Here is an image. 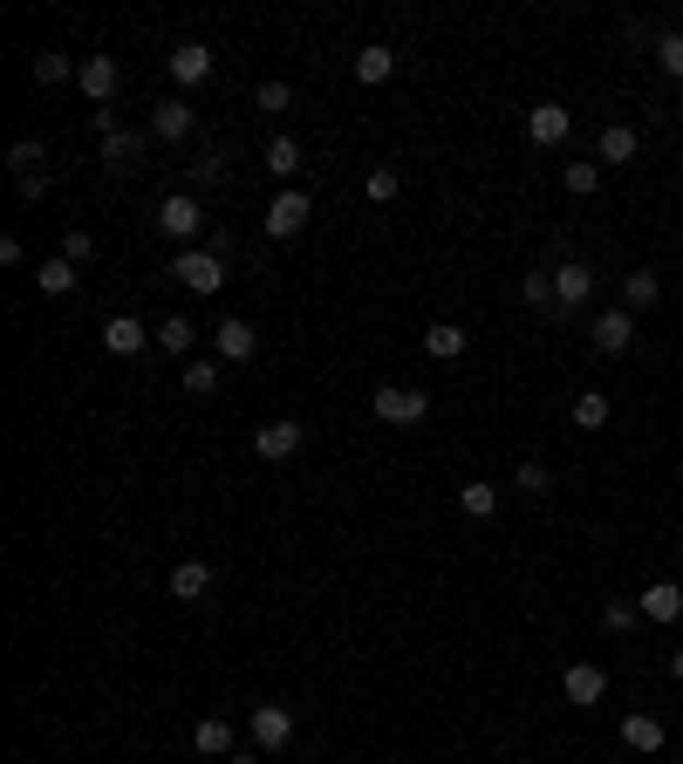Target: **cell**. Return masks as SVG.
Listing matches in <instances>:
<instances>
[{
    "label": "cell",
    "instance_id": "6da1fadb",
    "mask_svg": "<svg viewBox=\"0 0 683 764\" xmlns=\"http://www.w3.org/2000/svg\"><path fill=\"white\" fill-rule=\"evenodd\" d=\"M369 417L376 423H424L431 417V390H417V382H376V396H369Z\"/></svg>",
    "mask_w": 683,
    "mask_h": 764
},
{
    "label": "cell",
    "instance_id": "7a4b0ae2",
    "mask_svg": "<svg viewBox=\"0 0 683 764\" xmlns=\"http://www.w3.org/2000/svg\"><path fill=\"white\" fill-rule=\"evenodd\" d=\"M158 233L179 246V252L206 239V206H198V192H171V198H158Z\"/></svg>",
    "mask_w": 683,
    "mask_h": 764
},
{
    "label": "cell",
    "instance_id": "3957f363",
    "mask_svg": "<svg viewBox=\"0 0 683 764\" xmlns=\"http://www.w3.org/2000/svg\"><path fill=\"white\" fill-rule=\"evenodd\" d=\"M171 273H179L185 294H219L225 287V260H219L212 246H185L179 260H171Z\"/></svg>",
    "mask_w": 683,
    "mask_h": 764
},
{
    "label": "cell",
    "instance_id": "277c9868",
    "mask_svg": "<svg viewBox=\"0 0 683 764\" xmlns=\"http://www.w3.org/2000/svg\"><path fill=\"white\" fill-rule=\"evenodd\" d=\"M246 737H253V751H288V744H294V710L260 703V710L246 717Z\"/></svg>",
    "mask_w": 683,
    "mask_h": 764
},
{
    "label": "cell",
    "instance_id": "5b68a950",
    "mask_svg": "<svg viewBox=\"0 0 683 764\" xmlns=\"http://www.w3.org/2000/svg\"><path fill=\"white\" fill-rule=\"evenodd\" d=\"M308 219H315V198L288 185V192H281V198H273V206H267V219H260V225H267L273 239H294V233H308Z\"/></svg>",
    "mask_w": 683,
    "mask_h": 764
},
{
    "label": "cell",
    "instance_id": "8992f818",
    "mask_svg": "<svg viewBox=\"0 0 683 764\" xmlns=\"http://www.w3.org/2000/svg\"><path fill=\"white\" fill-rule=\"evenodd\" d=\"M301 438H308V430H301L294 417H273V423L253 430V457H260V465H288V457L301 451Z\"/></svg>",
    "mask_w": 683,
    "mask_h": 764
},
{
    "label": "cell",
    "instance_id": "52a82bcc",
    "mask_svg": "<svg viewBox=\"0 0 683 764\" xmlns=\"http://www.w3.org/2000/svg\"><path fill=\"white\" fill-rule=\"evenodd\" d=\"M75 83H83L89 110H110V96L123 89V69H117V56H83V69H75Z\"/></svg>",
    "mask_w": 683,
    "mask_h": 764
},
{
    "label": "cell",
    "instance_id": "ba28073f",
    "mask_svg": "<svg viewBox=\"0 0 683 764\" xmlns=\"http://www.w3.org/2000/svg\"><path fill=\"white\" fill-rule=\"evenodd\" d=\"M526 137H534L540 150H561L574 137V116L561 103H534V110H526Z\"/></svg>",
    "mask_w": 683,
    "mask_h": 764
},
{
    "label": "cell",
    "instance_id": "9c48e42d",
    "mask_svg": "<svg viewBox=\"0 0 683 764\" xmlns=\"http://www.w3.org/2000/svg\"><path fill=\"white\" fill-rule=\"evenodd\" d=\"M588 342H595L601 355H622L629 342H636V315H629V308H601V315L588 321Z\"/></svg>",
    "mask_w": 683,
    "mask_h": 764
},
{
    "label": "cell",
    "instance_id": "30bf717a",
    "mask_svg": "<svg viewBox=\"0 0 683 764\" xmlns=\"http://www.w3.org/2000/svg\"><path fill=\"white\" fill-rule=\"evenodd\" d=\"M588 294H595V267H588V260H568V267H553V300H561V315L588 308Z\"/></svg>",
    "mask_w": 683,
    "mask_h": 764
},
{
    "label": "cell",
    "instance_id": "8fae6325",
    "mask_svg": "<svg viewBox=\"0 0 683 764\" xmlns=\"http://www.w3.org/2000/svg\"><path fill=\"white\" fill-rule=\"evenodd\" d=\"M212 348H219V362H253V355H260V328L233 315V321L212 328Z\"/></svg>",
    "mask_w": 683,
    "mask_h": 764
},
{
    "label": "cell",
    "instance_id": "7c38bea8",
    "mask_svg": "<svg viewBox=\"0 0 683 764\" xmlns=\"http://www.w3.org/2000/svg\"><path fill=\"white\" fill-rule=\"evenodd\" d=\"M192 131H198V116H192L185 96H171V103H150V137H158V144H185Z\"/></svg>",
    "mask_w": 683,
    "mask_h": 764
},
{
    "label": "cell",
    "instance_id": "4fadbf2b",
    "mask_svg": "<svg viewBox=\"0 0 683 764\" xmlns=\"http://www.w3.org/2000/svg\"><path fill=\"white\" fill-rule=\"evenodd\" d=\"M561 690H568L574 710H595L601 697H609V669H595V662H574V669L561 676Z\"/></svg>",
    "mask_w": 683,
    "mask_h": 764
},
{
    "label": "cell",
    "instance_id": "5bb4252c",
    "mask_svg": "<svg viewBox=\"0 0 683 764\" xmlns=\"http://www.w3.org/2000/svg\"><path fill=\"white\" fill-rule=\"evenodd\" d=\"M206 75H212V48L206 41H179V48H171V83H179V89H198Z\"/></svg>",
    "mask_w": 683,
    "mask_h": 764
},
{
    "label": "cell",
    "instance_id": "9a60e30c",
    "mask_svg": "<svg viewBox=\"0 0 683 764\" xmlns=\"http://www.w3.org/2000/svg\"><path fill=\"white\" fill-rule=\"evenodd\" d=\"M643 621H683V588H676V580H649V588H643Z\"/></svg>",
    "mask_w": 683,
    "mask_h": 764
},
{
    "label": "cell",
    "instance_id": "2e32d148",
    "mask_svg": "<svg viewBox=\"0 0 683 764\" xmlns=\"http://www.w3.org/2000/svg\"><path fill=\"white\" fill-rule=\"evenodd\" d=\"M465 348H472V335L459 321H431V328H424V355H431V362H459Z\"/></svg>",
    "mask_w": 683,
    "mask_h": 764
},
{
    "label": "cell",
    "instance_id": "e0dca14e",
    "mask_svg": "<svg viewBox=\"0 0 683 764\" xmlns=\"http://www.w3.org/2000/svg\"><path fill=\"white\" fill-rule=\"evenodd\" d=\"M663 737H670L663 717H649V710H629V717H622V744H629V751L649 757V751H663Z\"/></svg>",
    "mask_w": 683,
    "mask_h": 764
},
{
    "label": "cell",
    "instance_id": "ac0fdd59",
    "mask_svg": "<svg viewBox=\"0 0 683 764\" xmlns=\"http://www.w3.org/2000/svg\"><path fill=\"white\" fill-rule=\"evenodd\" d=\"M144 342H150V328H144L137 315H110V321H103V348H110V355H137Z\"/></svg>",
    "mask_w": 683,
    "mask_h": 764
},
{
    "label": "cell",
    "instance_id": "d6986e66",
    "mask_svg": "<svg viewBox=\"0 0 683 764\" xmlns=\"http://www.w3.org/2000/svg\"><path fill=\"white\" fill-rule=\"evenodd\" d=\"M192 744H198V757H233V724H225V717H198Z\"/></svg>",
    "mask_w": 683,
    "mask_h": 764
},
{
    "label": "cell",
    "instance_id": "ffe728a7",
    "mask_svg": "<svg viewBox=\"0 0 683 764\" xmlns=\"http://www.w3.org/2000/svg\"><path fill=\"white\" fill-rule=\"evenodd\" d=\"M390 75H397V56H390L383 41H369L363 56H356V83H363V89H376V83H390Z\"/></svg>",
    "mask_w": 683,
    "mask_h": 764
},
{
    "label": "cell",
    "instance_id": "44dd1931",
    "mask_svg": "<svg viewBox=\"0 0 683 764\" xmlns=\"http://www.w3.org/2000/svg\"><path fill=\"white\" fill-rule=\"evenodd\" d=\"M656 294H663V280H656L649 267H636V273H629V280H622V308H629V315H643V308H656Z\"/></svg>",
    "mask_w": 683,
    "mask_h": 764
},
{
    "label": "cell",
    "instance_id": "7402d4cb",
    "mask_svg": "<svg viewBox=\"0 0 683 764\" xmlns=\"http://www.w3.org/2000/svg\"><path fill=\"white\" fill-rule=\"evenodd\" d=\"M171 594H179V601H206L212 594V567H206V559H185V567L171 574Z\"/></svg>",
    "mask_w": 683,
    "mask_h": 764
},
{
    "label": "cell",
    "instance_id": "603a6c76",
    "mask_svg": "<svg viewBox=\"0 0 683 764\" xmlns=\"http://www.w3.org/2000/svg\"><path fill=\"white\" fill-rule=\"evenodd\" d=\"M636 131H629V123H609V131H601V144H595V158L601 164H629V158H636Z\"/></svg>",
    "mask_w": 683,
    "mask_h": 764
},
{
    "label": "cell",
    "instance_id": "cb8c5ba5",
    "mask_svg": "<svg viewBox=\"0 0 683 764\" xmlns=\"http://www.w3.org/2000/svg\"><path fill=\"white\" fill-rule=\"evenodd\" d=\"M144 144H150V131H110V137H103V164L123 171L131 158H144Z\"/></svg>",
    "mask_w": 683,
    "mask_h": 764
},
{
    "label": "cell",
    "instance_id": "d4e9b609",
    "mask_svg": "<svg viewBox=\"0 0 683 764\" xmlns=\"http://www.w3.org/2000/svg\"><path fill=\"white\" fill-rule=\"evenodd\" d=\"M459 513L465 519H492L499 513V492L486 485V478H472V485H459Z\"/></svg>",
    "mask_w": 683,
    "mask_h": 764
},
{
    "label": "cell",
    "instance_id": "484cf974",
    "mask_svg": "<svg viewBox=\"0 0 683 764\" xmlns=\"http://www.w3.org/2000/svg\"><path fill=\"white\" fill-rule=\"evenodd\" d=\"M75 69H83V62H69V56L48 48V56H35V83L41 89H62V83H75Z\"/></svg>",
    "mask_w": 683,
    "mask_h": 764
},
{
    "label": "cell",
    "instance_id": "4316f807",
    "mask_svg": "<svg viewBox=\"0 0 683 764\" xmlns=\"http://www.w3.org/2000/svg\"><path fill=\"white\" fill-rule=\"evenodd\" d=\"M179 382H185V396H212L219 390V362H212V355H192Z\"/></svg>",
    "mask_w": 683,
    "mask_h": 764
},
{
    "label": "cell",
    "instance_id": "83f0119b",
    "mask_svg": "<svg viewBox=\"0 0 683 764\" xmlns=\"http://www.w3.org/2000/svg\"><path fill=\"white\" fill-rule=\"evenodd\" d=\"M41 164H48V150H41L35 137H21V144H8V171H14V177H41Z\"/></svg>",
    "mask_w": 683,
    "mask_h": 764
},
{
    "label": "cell",
    "instance_id": "f1b7e54d",
    "mask_svg": "<svg viewBox=\"0 0 683 764\" xmlns=\"http://www.w3.org/2000/svg\"><path fill=\"white\" fill-rule=\"evenodd\" d=\"M260 164H267L273 177H294V171H301V144H294V137H273V144L260 150Z\"/></svg>",
    "mask_w": 683,
    "mask_h": 764
},
{
    "label": "cell",
    "instance_id": "f546056e",
    "mask_svg": "<svg viewBox=\"0 0 683 764\" xmlns=\"http://www.w3.org/2000/svg\"><path fill=\"white\" fill-rule=\"evenodd\" d=\"M158 342H164L171 355H192V348H198V328H192V315H171V321H158Z\"/></svg>",
    "mask_w": 683,
    "mask_h": 764
},
{
    "label": "cell",
    "instance_id": "4dcf8cb0",
    "mask_svg": "<svg viewBox=\"0 0 683 764\" xmlns=\"http://www.w3.org/2000/svg\"><path fill=\"white\" fill-rule=\"evenodd\" d=\"M520 294H526V308L561 315V300H553V273H526V280H520Z\"/></svg>",
    "mask_w": 683,
    "mask_h": 764
},
{
    "label": "cell",
    "instance_id": "1f68e13d",
    "mask_svg": "<svg viewBox=\"0 0 683 764\" xmlns=\"http://www.w3.org/2000/svg\"><path fill=\"white\" fill-rule=\"evenodd\" d=\"M35 280H41V294H69L75 287V260H62V252H56V260L35 267Z\"/></svg>",
    "mask_w": 683,
    "mask_h": 764
},
{
    "label": "cell",
    "instance_id": "d6a6232c",
    "mask_svg": "<svg viewBox=\"0 0 683 764\" xmlns=\"http://www.w3.org/2000/svg\"><path fill=\"white\" fill-rule=\"evenodd\" d=\"M656 69L670 75V83H683V28H670V35H656Z\"/></svg>",
    "mask_w": 683,
    "mask_h": 764
},
{
    "label": "cell",
    "instance_id": "836d02e7",
    "mask_svg": "<svg viewBox=\"0 0 683 764\" xmlns=\"http://www.w3.org/2000/svg\"><path fill=\"white\" fill-rule=\"evenodd\" d=\"M574 423H581V430H601V423H609V396H601V390H581V396H574Z\"/></svg>",
    "mask_w": 683,
    "mask_h": 764
},
{
    "label": "cell",
    "instance_id": "e575fe53",
    "mask_svg": "<svg viewBox=\"0 0 683 764\" xmlns=\"http://www.w3.org/2000/svg\"><path fill=\"white\" fill-rule=\"evenodd\" d=\"M636 621H643V601H601V628L609 634H629Z\"/></svg>",
    "mask_w": 683,
    "mask_h": 764
},
{
    "label": "cell",
    "instance_id": "d590c367",
    "mask_svg": "<svg viewBox=\"0 0 683 764\" xmlns=\"http://www.w3.org/2000/svg\"><path fill=\"white\" fill-rule=\"evenodd\" d=\"M397 192H403V177L390 164H369V206H397Z\"/></svg>",
    "mask_w": 683,
    "mask_h": 764
},
{
    "label": "cell",
    "instance_id": "8d00e7d4",
    "mask_svg": "<svg viewBox=\"0 0 683 764\" xmlns=\"http://www.w3.org/2000/svg\"><path fill=\"white\" fill-rule=\"evenodd\" d=\"M513 485H520V492H534V498H540V492H553V471L540 465V457H526V465L513 471Z\"/></svg>",
    "mask_w": 683,
    "mask_h": 764
},
{
    "label": "cell",
    "instance_id": "74e56055",
    "mask_svg": "<svg viewBox=\"0 0 683 764\" xmlns=\"http://www.w3.org/2000/svg\"><path fill=\"white\" fill-rule=\"evenodd\" d=\"M294 103V89L288 83H260V89H253V110H267V116H281Z\"/></svg>",
    "mask_w": 683,
    "mask_h": 764
},
{
    "label": "cell",
    "instance_id": "f35d334b",
    "mask_svg": "<svg viewBox=\"0 0 683 764\" xmlns=\"http://www.w3.org/2000/svg\"><path fill=\"white\" fill-rule=\"evenodd\" d=\"M561 177H568V192H574V198H588V192L601 185V164H568Z\"/></svg>",
    "mask_w": 683,
    "mask_h": 764
},
{
    "label": "cell",
    "instance_id": "ab89813d",
    "mask_svg": "<svg viewBox=\"0 0 683 764\" xmlns=\"http://www.w3.org/2000/svg\"><path fill=\"white\" fill-rule=\"evenodd\" d=\"M62 260H75V267H83V260H96V233H83V225H75V233L62 239Z\"/></svg>",
    "mask_w": 683,
    "mask_h": 764
},
{
    "label": "cell",
    "instance_id": "60d3db41",
    "mask_svg": "<svg viewBox=\"0 0 683 764\" xmlns=\"http://www.w3.org/2000/svg\"><path fill=\"white\" fill-rule=\"evenodd\" d=\"M219 177H225V158H198L192 164V192H212Z\"/></svg>",
    "mask_w": 683,
    "mask_h": 764
},
{
    "label": "cell",
    "instance_id": "b9f144b4",
    "mask_svg": "<svg viewBox=\"0 0 683 764\" xmlns=\"http://www.w3.org/2000/svg\"><path fill=\"white\" fill-rule=\"evenodd\" d=\"M41 198H48V171L41 177H21V206H41Z\"/></svg>",
    "mask_w": 683,
    "mask_h": 764
},
{
    "label": "cell",
    "instance_id": "7bdbcfd3",
    "mask_svg": "<svg viewBox=\"0 0 683 764\" xmlns=\"http://www.w3.org/2000/svg\"><path fill=\"white\" fill-rule=\"evenodd\" d=\"M21 260H28V246H21V239L8 233V239H0V267H21Z\"/></svg>",
    "mask_w": 683,
    "mask_h": 764
},
{
    "label": "cell",
    "instance_id": "ee69618b",
    "mask_svg": "<svg viewBox=\"0 0 683 764\" xmlns=\"http://www.w3.org/2000/svg\"><path fill=\"white\" fill-rule=\"evenodd\" d=\"M219 764H260V751H233V757H219Z\"/></svg>",
    "mask_w": 683,
    "mask_h": 764
},
{
    "label": "cell",
    "instance_id": "f6af8a7d",
    "mask_svg": "<svg viewBox=\"0 0 683 764\" xmlns=\"http://www.w3.org/2000/svg\"><path fill=\"white\" fill-rule=\"evenodd\" d=\"M663 669H670V676H676V682H683V649H676V655H670V662H663Z\"/></svg>",
    "mask_w": 683,
    "mask_h": 764
},
{
    "label": "cell",
    "instance_id": "bcb514c9",
    "mask_svg": "<svg viewBox=\"0 0 683 764\" xmlns=\"http://www.w3.org/2000/svg\"><path fill=\"white\" fill-rule=\"evenodd\" d=\"M676 198H683V192H676Z\"/></svg>",
    "mask_w": 683,
    "mask_h": 764
},
{
    "label": "cell",
    "instance_id": "7dc6e473",
    "mask_svg": "<svg viewBox=\"0 0 683 764\" xmlns=\"http://www.w3.org/2000/svg\"><path fill=\"white\" fill-rule=\"evenodd\" d=\"M676 137H683V131H676Z\"/></svg>",
    "mask_w": 683,
    "mask_h": 764
}]
</instances>
